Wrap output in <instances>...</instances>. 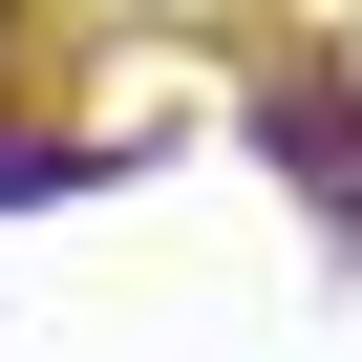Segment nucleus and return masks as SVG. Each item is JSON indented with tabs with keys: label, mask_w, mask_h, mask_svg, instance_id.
<instances>
[{
	"label": "nucleus",
	"mask_w": 362,
	"mask_h": 362,
	"mask_svg": "<svg viewBox=\"0 0 362 362\" xmlns=\"http://www.w3.org/2000/svg\"><path fill=\"white\" fill-rule=\"evenodd\" d=\"M86 170H107V149H43V128H0V214H22V192H86Z\"/></svg>",
	"instance_id": "1"
}]
</instances>
